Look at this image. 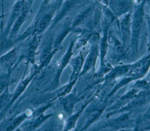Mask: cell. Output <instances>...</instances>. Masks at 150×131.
<instances>
[{
    "mask_svg": "<svg viewBox=\"0 0 150 131\" xmlns=\"http://www.w3.org/2000/svg\"><path fill=\"white\" fill-rule=\"evenodd\" d=\"M41 36L34 35L27 39L28 42L24 46L22 45L21 58L22 61L25 60L27 67L29 64L33 66L37 64L36 56L38 54Z\"/></svg>",
    "mask_w": 150,
    "mask_h": 131,
    "instance_id": "2",
    "label": "cell"
},
{
    "mask_svg": "<svg viewBox=\"0 0 150 131\" xmlns=\"http://www.w3.org/2000/svg\"><path fill=\"white\" fill-rule=\"evenodd\" d=\"M112 131H116V130H112ZM118 131H124V130H121V129H120V130H118Z\"/></svg>",
    "mask_w": 150,
    "mask_h": 131,
    "instance_id": "23",
    "label": "cell"
},
{
    "mask_svg": "<svg viewBox=\"0 0 150 131\" xmlns=\"http://www.w3.org/2000/svg\"><path fill=\"white\" fill-rule=\"evenodd\" d=\"M4 18L0 20V56L21 43L16 37L15 39H11L5 34Z\"/></svg>",
    "mask_w": 150,
    "mask_h": 131,
    "instance_id": "6",
    "label": "cell"
},
{
    "mask_svg": "<svg viewBox=\"0 0 150 131\" xmlns=\"http://www.w3.org/2000/svg\"><path fill=\"white\" fill-rule=\"evenodd\" d=\"M89 102H90V101L86 102L76 113L73 114L71 113V115L68 116V117L66 118L64 122L63 127L62 131H70L71 130L75 128L77 124V120L80 115H81L82 112L84 111L86 106L89 104Z\"/></svg>",
    "mask_w": 150,
    "mask_h": 131,
    "instance_id": "13",
    "label": "cell"
},
{
    "mask_svg": "<svg viewBox=\"0 0 150 131\" xmlns=\"http://www.w3.org/2000/svg\"><path fill=\"white\" fill-rule=\"evenodd\" d=\"M28 67L26 66L23 76L19 81L16 87L15 88L14 91L13 92L12 98L10 102L9 103L8 105L2 112L0 113V121L7 115V114L8 113L11 109L12 108L15 103L16 102V101L25 93V92L27 90L29 86L33 81V80L43 70L42 68L39 67V66H38V64H36L35 66H31L29 74L25 76Z\"/></svg>",
    "mask_w": 150,
    "mask_h": 131,
    "instance_id": "1",
    "label": "cell"
},
{
    "mask_svg": "<svg viewBox=\"0 0 150 131\" xmlns=\"http://www.w3.org/2000/svg\"><path fill=\"white\" fill-rule=\"evenodd\" d=\"M91 9L90 8H88L84 10L81 13H80L78 16H77V17L75 18V19L73 21L71 27L74 28L79 25H81L84 23V22H86V20L90 15Z\"/></svg>",
    "mask_w": 150,
    "mask_h": 131,
    "instance_id": "18",
    "label": "cell"
},
{
    "mask_svg": "<svg viewBox=\"0 0 150 131\" xmlns=\"http://www.w3.org/2000/svg\"><path fill=\"white\" fill-rule=\"evenodd\" d=\"M23 8L22 11L13 23L9 34V37L11 39H15L19 35V32L21 29L22 25L27 20L30 13L32 11V6L35 0H23Z\"/></svg>",
    "mask_w": 150,
    "mask_h": 131,
    "instance_id": "5",
    "label": "cell"
},
{
    "mask_svg": "<svg viewBox=\"0 0 150 131\" xmlns=\"http://www.w3.org/2000/svg\"><path fill=\"white\" fill-rule=\"evenodd\" d=\"M23 4V0H16L11 8L10 13H9V16L8 18L6 24L4 28V33L5 35H6L8 36H9L10 30L13 23H15L17 18L19 17V16L20 15L22 11Z\"/></svg>",
    "mask_w": 150,
    "mask_h": 131,
    "instance_id": "8",
    "label": "cell"
},
{
    "mask_svg": "<svg viewBox=\"0 0 150 131\" xmlns=\"http://www.w3.org/2000/svg\"><path fill=\"white\" fill-rule=\"evenodd\" d=\"M4 1L3 0H2V11H1V13L0 14V20L3 18V17H5L6 15L5 14V11H4Z\"/></svg>",
    "mask_w": 150,
    "mask_h": 131,
    "instance_id": "19",
    "label": "cell"
},
{
    "mask_svg": "<svg viewBox=\"0 0 150 131\" xmlns=\"http://www.w3.org/2000/svg\"><path fill=\"white\" fill-rule=\"evenodd\" d=\"M84 62V56L83 53H80L78 56L70 59V63L72 67V73L70 81H74L77 79L82 70Z\"/></svg>",
    "mask_w": 150,
    "mask_h": 131,
    "instance_id": "12",
    "label": "cell"
},
{
    "mask_svg": "<svg viewBox=\"0 0 150 131\" xmlns=\"http://www.w3.org/2000/svg\"><path fill=\"white\" fill-rule=\"evenodd\" d=\"M51 0H43L41 6H46L49 4V2H50Z\"/></svg>",
    "mask_w": 150,
    "mask_h": 131,
    "instance_id": "20",
    "label": "cell"
},
{
    "mask_svg": "<svg viewBox=\"0 0 150 131\" xmlns=\"http://www.w3.org/2000/svg\"><path fill=\"white\" fill-rule=\"evenodd\" d=\"M103 108H97L94 110H93L89 115H88L87 117L86 118V120L84 122V124L83 126V127L81 128L80 131H83L87 129L93 123H94L101 115L103 112Z\"/></svg>",
    "mask_w": 150,
    "mask_h": 131,
    "instance_id": "16",
    "label": "cell"
},
{
    "mask_svg": "<svg viewBox=\"0 0 150 131\" xmlns=\"http://www.w3.org/2000/svg\"><path fill=\"white\" fill-rule=\"evenodd\" d=\"M54 115V113H50L47 115L43 113L37 117L28 119L27 122L25 121L22 123L21 127L24 131H36Z\"/></svg>",
    "mask_w": 150,
    "mask_h": 131,
    "instance_id": "7",
    "label": "cell"
},
{
    "mask_svg": "<svg viewBox=\"0 0 150 131\" xmlns=\"http://www.w3.org/2000/svg\"><path fill=\"white\" fill-rule=\"evenodd\" d=\"M14 71H2L0 74V94L5 90V89L12 85L13 83L17 82V79L12 77Z\"/></svg>",
    "mask_w": 150,
    "mask_h": 131,
    "instance_id": "15",
    "label": "cell"
},
{
    "mask_svg": "<svg viewBox=\"0 0 150 131\" xmlns=\"http://www.w3.org/2000/svg\"><path fill=\"white\" fill-rule=\"evenodd\" d=\"M99 54V48L97 44H93L90 50L84 60L82 70L79 75H81L86 73L87 71L94 68L97 58Z\"/></svg>",
    "mask_w": 150,
    "mask_h": 131,
    "instance_id": "9",
    "label": "cell"
},
{
    "mask_svg": "<svg viewBox=\"0 0 150 131\" xmlns=\"http://www.w3.org/2000/svg\"><path fill=\"white\" fill-rule=\"evenodd\" d=\"M58 99L63 111L68 116L72 113L74 107L78 102L77 97H76L75 95L71 94L60 96Z\"/></svg>",
    "mask_w": 150,
    "mask_h": 131,
    "instance_id": "11",
    "label": "cell"
},
{
    "mask_svg": "<svg viewBox=\"0 0 150 131\" xmlns=\"http://www.w3.org/2000/svg\"><path fill=\"white\" fill-rule=\"evenodd\" d=\"M144 3V2H143ZM141 4L137 8L131 22V44L132 49L137 50L139 36L142 29L144 19V4Z\"/></svg>",
    "mask_w": 150,
    "mask_h": 131,
    "instance_id": "4",
    "label": "cell"
},
{
    "mask_svg": "<svg viewBox=\"0 0 150 131\" xmlns=\"http://www.w3.org/2000/svg\"><path fill=\"white\" fill-rule=\"evenodd\" d=\"M148 24H149V42H150V20L148 21Z\"/></svg>",
    "mask_w": 150,
    "mask_h": 131,
    "instance_id": "22",
    "label": "cell"
},
{
    "mask_svg": "<svg viewBox=\"0 0 150 131\" xmlns=\"http://www.w3.org/2000/svg\"><path fill=\"white\" fill-rule=\"evenodd\" d=\"M13 131H24L21 127V126L19 127H18V128H17L16 129H15V130H13Z\"/></svg>",
    "mask_w": 150,
    "mask_h": 131,
    "instance_id": "21",
    "label": "cell"
},
{
    "mask_svg": "<svg viewBox=\"0 0 150 131\" xmlns=\"http://www.w3.org/2000/svg\"><path fill=\"white\" fill-rule=\"evenodd\" d=\"M13 96V92H10L9 87H6L0 94V113L8 105Z\"/></svg>",
    "mask_w": 150,
    "mask_h": 131,
    "instance_id": "17",
    "label": "cell"
},
{
    "mask_svg": "<svg viewBox=\"0 0 150 131\" xmlns=\"http://www.w3.org/2000/svg\"><path fill=\"white\" fill-rule=\"evenodd\" d=\"M121 29L123 45L124 46L128 41L131 35V20L129 13L126 14L122 19L121 22Z\"/></svg>",
    "mask_w": 150,
    "mask_h": 131,
    "instance_id": "14",
    "label": "cell"
},
{
    "mask_svg": "<svg viewBox=\"0 0 150 131\" xmlns=\"http://www.w3.org/2000/svg\"><path fill=\"white\" fill-rule=\"evenodd\" d=\"M21 43L0 56V68L2 71H15L22 61L21 59L22 44Z\"/></svg>",
    "mask_w": 150,
    "mask_h": 131,
    "instance_id": "3",
    "label": "cell"
},
{
    "mask_svg": "<svg viewBox=\"0 0 150 131\" xmlns=\"http://www.w3.org/2000/svg\"><path fill=\"white\" fill-rule=\"evenodd\" d=\"M110 9L117 16L128 12L131 6V0H110L108 3Z\"/></svg>",
    "mask_w": 150,
    "mask_h": 131,
    "instance_id": "10",
    "label": "cell"
}]
</instances>
